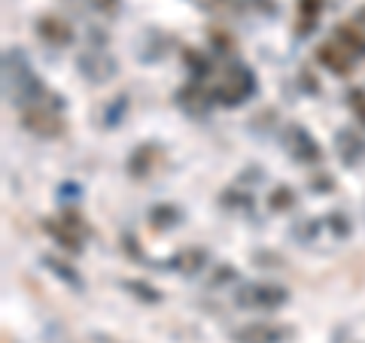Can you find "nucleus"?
<instances>
[{
	"instance_id": "1",
	"label": "nucleus",
	"mask_w": 365,
	"mask_h": 343,
	"mask_svg": "<svg viewBox=\"0 0 365 343\" xmlns=\"http://www.w3.org/2000/svg\"><path fill=\"white\" fill-rule=\"evenodd\" d=\"M22 125L28 131H34V134H43V137H55V134H61V119H58L55 113H49L46 106H37V104L22 113Z\"/></svg>"
},
{
	"instance_id": "2",
	"label": "nucleus",
	"mask_w": 365,
	"mask_h": 343,
	"mask_svg": "<svg viewBox=\"0 0 365 343\" xmlns=\"http://www.w3.org/2000/svg\"><path fill=\"white\" fill-rule=\"evenodd\" d=\"M37 33L46 40V43H52V46L73 43V28H70L68 22L55 19V15H43V19L37 22Z\"/></svg>"
},
{
	"instance_id": "3",
	"label": "nucleus",
	"mask_w": 365,
	"mask_h": 343,
	"mask_svg": "<svg viewBox=\"0 0 365 343\" xmlns=\"http://www.w3.org/2000/svg\"><path fill=\"white\" fill-rule=\"evenodd\" d=\"M82 234H86V225L77 213H64L61 216V225L55 228V237L58 244H64L70 253H79V244H82Z\"/></svg>"
},
{
	"instance_id": "4",
	"label": "nucleus",
	"mask_w": 365,
	"mask_h": 343,
	"mask_svg": "<svg viewBox=\"0 0 365 343\" xmlns=\"http://www.w3.org/2000/svg\"><path fill=\"white\" fill-rule=\"evenodd\" d=\"M317 58L335 73H347V70H350V61H353L350 52H347L344 46H338V43H323L317 49Z\"/></svg>"
},
{
	"instance_id": "5",
	"label": "nucleus",
	"mask_w": 365,
	"mask_h": 343,
	"mask_svg": "<svg viewBox=\"0 0 365 343\" xmlns=\"http://www.w3.org/2000/svg\"><path fill=\"white\" fill-rule=\"evenodd\" d=\"M238 343H277L280 337H284V331L274 328V325H247V328H240L238 334Z\"/></svg>"
},
{
	"instance_id": "6",
	"label": "nucleus",
	"mask_w": 365,
	"mask_h": 343,
	"mask_svg": "<svg viewBox=\"0 0 365 343\" xmlns=\"http://www.w3.org/2000/svg\"><path fill=\"white\" fill-rule=\"evenodd\" d=\"M250 304L256 307H280L286 301V292L280 286H253L250 289Z\"/></svg>"
},
{
	"instance_id": "7",
	"label": "nucleus",
	"mask_w": 365,
	"mask_h": 343,
	"mask_svg": "<svg viewBox=\"0 0 365 343\" xmlns=\"http://www.w3.org/2000/svg\"><path fill=\"white\" fill-rule=\"evenodd\" d=\"M289 134L298 140V143H295V155L304 158V161H317V158H320V146L313 143L308 134H304L302 128H289Z\"/></svg>"
},
{
	"instance_id": "8",
	"label": "nucleus",
	"mask_w": 365,
	"mask_h": 343,
	"mask_svg": "<svg viewBox=\"0 0 365 343\" xmlns=\"http://www.w3.org/2000/svg\"><path fill=\"white\" fill-rule=\"evenodd\" d=\"M338 40L344 43V49L353 55V49H356V55H365V37L359 33V28H350V24H338Z\"/></svg>"
},
{
	"instance_id": "9",
	"label": "nucleus",
	"mask_w": 365,
	"mask_h": 343,
	"mask_svg": "<svg viewBox=\"0 0 365 343\" xmlns=\"http://www.w3.org/2000/svg\"><path fill=\"white\" fill-rule=\"evenodd\" d=\"M207 262V255H204V249H198V246H192V249H186V253H180L177 255V267H182L186 273H195V271H201V264Z\"/></svg>"
},
{
	"instance_id": "10",
	"label": "nucleus",
	"mask_w": 365,
	"mask_h": 343,
	"mask_svg": "<svg viewBox=\"0 0 365 343\" xmlns=\"http://www.w3.org/2000/svg\"><path fill=\"white\" fill-rule=\"evenodd\" d=\"M153 161H155V149L153 146L137 149V155H131V173H134V177H146Z\"/></svg>"
},
{
	"instance_id": "11",
	"label": "nucleus",
	"mask_w": 365,
	"mask_h": 343,
	"mask_svg": "<svg viewBox=\"0 0 365 343\" xmlns=\"http://www.w3.org/2000/svg\"><path fill=\"white\" fill-rule=\"evenodd\" d=\"M362 155H365V143H362L359 137H353V134H350V143H347V146L341 143V158H344V164H356Z\"/></svg>"
},
{
	"instance_id": "12",
	"label": "nucleus",
	"mask_w": 365,
	"mask_h": 343,
	"mask_svg": "<svg viewBox=\"0 0 365 343\" xmlns=\"http://www.w3.org/2000/svg\"><path fill=\"white\" fill-rule=\"evenodd\" d=\"M289 204H293V191H289V189H277L271 195V207H274V210H286Z\"/></svg>"
},
{
	"instance_id": "13",
	"label": "nucleus",
	"mask_w": 365,
	"mask_h": 343,
	"mask_svg": "<svg viewBox=\"0 0 365 343\" xmlns=\"http://www.w3.org/2000/svg\"><path fill=\"white\" fill-rule=\"evenodd\" d=\"M128 289L131 292H140V298H146V301H159L162 295L155 292L153 286H146V282H128Z\"/></svg>"
},
{
	"instance_id": "14",
	"label": "nucleus",
	"mask_w": 365,
	"mask_h": 343,
	"mask_svg": "<svg viewBox=\"0 0 365 343\" xmlns=\"http://www.w3.org/2000/svg\"><path fill=\"white\" fill-rule=\"evenodd\" d=\"M350 110L359 115V122L365 125V95H362V91H353V95H350Z\"/></svg>"
},
{
	"instance_id": "15",
	"label": "nucleus",
	"mask_w": 365,
	"mask_h": 343,
	"mask_svg": "<svg viewBox=\"0 0 365 343\" xmlns=\"http://www.w3.org/2000/svg\"><path fill=\"white\" fill-rule=\"evenodd\" d=\"M91 6H95V10H116V3H119V0H88Z\"/></svg>"
},
{
	"instance_id": "16",
	"label": "nucleus",
	"mask_w": 365,
	"mask_h": 343,
	"mask_svg": "<svg viewBox=\"0 0 365 343\" xmlns=\"http://www.w3.org/2000/svg\"><path fill=\"white\" fill-rule=\"evenodd\" d=\"M353 19H356V28H365V6H362V10L356 13V15H353Z\"/></svg>"
}]
</instances>
